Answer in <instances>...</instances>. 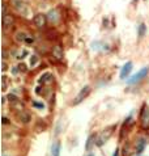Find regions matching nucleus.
Listing matches in <instances>:
<instances>
[{
    "label": "nucleus",
    "instance_id": "bb28decb",
    "mask_svg": "<svg viewBox=\"0 0 149 156\" xmlns=\"http://www.w3.org/2000/svg\"><path fill=\"white\" fill-rule=\"evenodd\" d=\"M114 156H119V149H117V151H115V154H114Z\"/></svg>",
    "mask_w": 149,
    "mask_h": 156
},
{
    "label": "nucleus",
    "instance_id": "412c9836",
    "mask_svg": "<svg viewBox=\"0 0 149 156\" xmlns=\"http://www.w3.org/2000/svg\"><path fill=\"white\" fill-rule=\"evenodd\" d=\"M33 42H34V38H33L32 36H28V37H26V39H25V44H28V45H32Z\"/></svg>",
    "mask_w": 149,
    "mask_h": 156
},
{
    "label": "nucleus",
    "instance_id": "4468645a",
    "mask_svg": "<svg viewBox=\"0 0 149 156\" xmlns=\"http://www.w3.org/2000/svg\"><path fill=\"white\" fill-rule=\"evenodd\" d=\"M14 37H16L17 42H25V39H26V37H28V36H26L24 32H19V33H16V36H14Z\"/></svg>",
    "mask_w": 149,
    "mask_h": 156
},
{
    "label": "nucleus",
    "instance_id": "a211bd4d",
    "mask_svg": "<svg viewBox=\"0 0 149 156\" xmlns=\"http://www.w3.org/2000/svg\"><path fill=\"white\" fill-rule=\"evenodd\" d=\"M38 63V57L37 55H32L30 57V67H34Z\"/></svg>",
    "mask_w": 149,
    "mask_h": 156
},
{
    "label": "nucleus",
    "instance_id": "9b49d317",
    "mask_svg": "<svg viewBox=\"0 0 149 156\" xmlns=\"http://www.w3.org/2000/svg\"><path fill=\"white\" fill-rule=\"evenodd\" d=\"M20 121L22 122V123H29V122L32 121V115H30V113L21 112L20 113Z\"/></svg>",
    "mask_w": 149,
    "mask_h": 156
},
{
    "label": "nucleus",
    "instance_id": "f03ea898",
    "mask_svg": "<svg viewBox=\"0 0 149 156\" xmlns=\"http://www.w3.org/2000/svg\"><path fill=\"white\" fill-rule=\"evenodd\" d=\"M89 93H90V87H89V85H85L83 89L78 92L77 96H76V99H75V101H73V105H78V104H80L81 101H84L88 96H89Z\"/></svg>",
    "mask_w": 149,
    "mask_h": 156
},
{
    "label": "nucleus",
    "instance_id": "dca6fc26",
    "mask_svg": "<svg viewBox=\"0 0 149 156\" xmlns=\"http://www.w3.org/2000/svg\"><path fill=\"white\" fill-rule=\"evenodd\" d=\"M145 32H147V26H145V24H140L139 30H137V34H139L140 38H141V37H144Z\"/></svg>",
    "mask_w": 149,
    "mask_h": 156
},
{
    "label": "nucleus",
    "instance_id": "f8f14e48",
    "mask_svg": "<svg viewBox=\"0 0 149 156\" xmlns=\"http://www.w3.org/2000/svg\"><path fill=\"white\" fill-rule=\"evenodd\" d=\"M144 147H145V139L144 138H140L137 140V144H136V154H141Z\"/></svg>",
    "mask_w": 149,
    "mask_h": 156
},
{
    "label": "nucleus",
    "instance_id": "9d476101",
    "mask_svg": "<svg viewBox=\"0 0 149 156\" xmlns=\"http://www.w3.org/2000/svg\"><path fill=\"white\" fill-rule=\"evenodd\" d=\"M53 81V75H51V73H43V75H42V78L39 79V83H41V84H50V83Z\"/></svg>",
    "mask_w": 149,
    "mask_h": 156
},
{
    "label": "nucleus",
    "instance_id": "393cba45",
    "mask_svg": "<svg viewBox=\"0 0 149 156\" xmlns=\"http://www.w3.org/2000/svg\"><path fill=\"white\" fill-rule=\"evenodd\" d=\"M1 11H3V15H5V11H7V5H5V4H3Z\"/></svg>",
    "mask_w": 149,
    "mask_h": 156
},
{
    "label": "nucleus",
    "instance_id": "4be33fe9",
    "mask_svg": "<svg viewBox=\"0 0 149 156\" xmlns=\"http://www.w3.org/2000/svg\"><path fill=\"white\" fill-rule=\"evenodd\" d=\"M1 122H3V125H9V123H11V121H9V119H8L7 117H3V118H1Z\"/></svg>",
    "mask_w": 149,
    "mask_h": 156
},
{
    "label": "nucleus",
    "instance_id": "5701e85b",
    "mask_svg": "<svg viewBox=\"0 0 149 156\" xmlns=\"http://www.w3.org/2000/svg\"><path fill=\"white\" fill-rule=\"evenodd\" d=\"M7 68H8L7 63H5L4 60H3V62H1V71H3V72H4V71H7Z\"/></svg>",
    "mask_w": 149,
    "mask_h": 156
},
{
    "label": "nucleus",
    "instance_id": "20e7f679",
    "mask_svg": "<svg viewBox=\"0 0 149 156\" xmlns=\"http://www.w3.org/2000/svg\"><path fill=\"white\" fill-rule=\"evenodd\" d=\"M13 24H14V18H13V16H12V15H9V13L3 15V18H1L3 30L9 29L11 26H13Z\"/></svg>",
    "mask_w": 149,
    "mask_h": 156
},
{
    "label": "nucleus",
    "instance_id": "0eeeda50",
    "mask_svg": "<svg viewBox=\"0 0 149 156\" xmlns=\"http://www.w3.org/2000/svg\"><path fill=\"white\" fill-rule=\"evenodd\" d=\"M131 70H132V63H131V62H127V63L123 66L122 71H120V79L127 78V76H128V73L131 72Z\"/></svg>",
    "mask_w": 149,
    "mask_h": 156
},
{
    "label": "nucleus",
    "instance_id": "f3484780",
    "mask_svg": "<svg viewBox=\"0 0 149 156\" xmlns=\"http://www.w3.org/2000/svg\"><path fill=\"white\" fill-rule=\"evenodd\" d=\"M11 3H12V5H13L16 9H20L22 8V3H21V0H11Z\"/></svg>",
    "mask_w": 149,
    "mask_h": 156
},
{
    "label": "nucleus",
    "instance_id": "7ed1b4c3",
    "mask_svg": "<svg viewBox=\"0 0 149 156\" xmlns=\"http://www.w3.org/2000/svg\"><path fill=\"white\" fill-rule=\"evenodd\" d=\"M148 72H149V67H144V68H141L137 73H135V75H133L132 78L128 80V83H130V84H133V83L140 81L143 78H145V76L148 75Z\"/></svg>",
    "mask_w": 149,
    "mask_h": 156
},
{
    "label": "nucleus",
    "instance_id": "a878e982",
    "mask_svg": "<svg viewBox=\"0 0 149 156\" xmlns=\"http://www.w3.org/2000/svg\"><path fill=\"white\" fill-rule=\"evenodd\" d=\"M19 68L21 70V71H25V66H24V64H20V66H19Z\"/></svg>",
    "mask_w": 149,
    "mask_h": 156
},
{
    "label": "nucleus",
    "instance_id": "f257e3e1",
    "mask_svg": "<svg viewBox=\"0 0 149 156\" xmlns=\"http://www.w3.org/2000/svg\"><path fill=\"white\" fill-rule=\"evenodd\" d=\"M111 130H114V127H109V128H106L105 131H103V133H101L99 134V135H97L96 136V144L98 146V147H101V146H103L106 143V140L109 139V138L111 136V133L112 131Z\"/></svg>",
    "mask_w": 149,
    "mask_h": 156
},
{
    "label": "nucleus",
    "instance_id": "2eb2a0df",
    "mask_svg": "<svg viewBox=\"0 0 149 156\" xmlns=\"http://www.w3.org/2000/svg\"><path fill=\"white\" fill-rule=\"evenodd\" d=\"M94 142H96V136H89V138H88V142H86V146H85V149H86V151H89V149L92 148V144H94Z\"/></svg>",
    "mask_w": 149,
    "mask_h": 156
},
{
    "label": "nucleus",
    "instance_id": "6e6552de",
    "mask_svg": "<svg viewBox=\"0 0 149 156\" xmlns=\"http://www.w3.org/2000/svg\"><path fill=\"white\" fill-rule=\"evenodd\" d=\"M53 57L55 58L56 60H62L63 59V50L59 45H56L55 47L53 49Z\"/></svg>",
    "mask_w": 149,
    "mask_h": 156
},
{
    "label": "nucleus",
    "instance_id": "1a4fd4ad",
    "mask_svg": "<svg viewBox=\"0 0 149 156\" xmlns=\"http://www.w3.org/2000/svg\"><path fill=\"white\" fill-rule=\"evenodd\" d=\"M59 12L56 11V9H53V11L48 12V20L51 21V22H56V21H59Z\"/></svg>",
    "mask_w": 149,
    "mask_h": 156
},
{
    "label": "nucleus",
    "instance_id": "cd10ccee",
    "mask_svg": "<svg viewBox=\"0 0 149 156\" xmlns=\"http://www.w3.org/2000/svg\"><path fill=\"white\" fill-rule=\"evenodd\" d=\"M89 156H93V155H89Z\"/></svg>",
    "mask_w": 149,
    "mask_h": 156
},
{
    "label": "nucleus",
    "instance_id": "b1692460",
    "mask_svg": "<svg viewBox=\"0 0 149 156\" xmlns=\"http://www.w3.org/2000/svg\"><path fill=\"white\" fill-rule=\"evenodd\" d=\"M34 106H37V108H41V109H43V108H45L43 104H38V102H34Z\"/></svg>",
    "mask_w": 149,
    "mask_h": 156
},
{
    "label": "nucleus",
    "instance_id": "423d86ee",
    "mask_svg": "<svg viewBox=\"0 0 149 156\" xmlns=\"http://www.w3.org/2000/svg\"><path fill=\"white\" fill-rule=\"evenodd\" d=\"M141 123L144 128H149V108L144 106V110L141 113Z\"/></svg>",
    "mask_w": 149,
    "mask_h": 156
},
{
    "label": "nucleus",
    "instance_id": "ddd939ff",
    "mask_svg": "<svg viewBox=\"0 0 149 156\" xmlns=\"http://www.w3.org/2000/svg\"><path fill=\"white\" fill-rule=\"evenodd\" d=\"M60 148H62V146H60L59 142L54 143V146L51 147V155H53V156H59V154H60Z\"/></svg>",
    "mask_w": 149,
    "mask_h": 156
},
{
    "label": "nucleus",
    "instance_id": "39448f33",
    "mask_svg": "<svg viewBox=\"0 0 149 156\" xmlns=\"http://www.w3.org/2000/svg\"><path fill=\"white\" fill-rule=\"evenodd\" d=\"M46 16L45 15H42V13H38V15H35L34 18H33V22H34V25L37 26V28H43L45 25H46Z\"/></svg>",
    "mask_w": 149,
    "mask_h": 156
},
{
    "label": "nucleus",
    "instance_id": "aec40b11",
    "mask_svg": "<svg viewBox=\"0 0 149 156\" xmlns=\"http://www.w3.org/2000/svg\"><path fill=\"white\" fill-rule=\"evenodd\" d=\"M8 100H9L12 104H13V102H16V101H19V99H17V96H14V94H8Z\"/></svg>",
    "mask_w": 149,
    "mask_h": 156
},
{
    "label": "nucleus",
    "instance_id": "6ab92c4d",
    "mask_svg": "<svg viewBox=\"0 0 149 156\" xmlns=\"http://www.w3.org/2000/svg\"><path fill=\"white\" fill-rule=\"evenodd\" d=\"M5 88H7V78L3 76L1 78V91H5Z\"/></svg>",
    "mask_w": 149,
    "mask_h": 156
}]
</instances>
